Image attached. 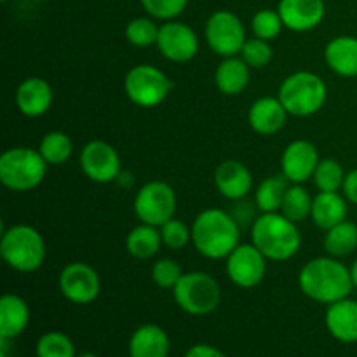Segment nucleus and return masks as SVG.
Listing matches in <instances>:
<instances>
[{
	"mask_svg": "<svg viewBox=\"0 0 357 357\" xmlns=\"http://www.w3.org/2000/svg\"><path fill=\"white\" fill-rule=\"evenodd\" d=\"M298 286L307 298L324 305L347 298L354 289L351 268L330 255L307 261L298 274Z\"/></svg>",
	"mask_w": 357,
	"mask_h": 357,
	"instance_id": "1",
	"label": "nucleus"
},
{
	"mask_svg": "<svg viewBox=\"0 0 357 357\" xmlns=\"http://www.w3.org/2000/svg\"><path fill=\"white\" fill-rule=\"evenodd\" d=\"M192 244L202 257L223 260L241 241V227L230 213L223 209H204L192 223Z\"/></svg>",
	"mask_w": 357,
	"mask_h": 357,
	"instance_id": "2",
	"label": "nucleus"
},
{
	"mask_svg": "<svg viewBox=\"0 0 357 357\" xmlns=\"http://www.w3.org/2000/svg\"><path fill=\"white\" fill-rule=\"evenodd\" d=\"M251 243L271 261H286L302 246L298 227L282 213H260L251 225Z\"/></svg>",
	"mask_w": 357,
	"mask_h": 357,
	"instance_id": "3",
	"label": "nucleus"
},
{
	"mask_svg": "<svg viewBox=\"0 0 357 357\" xmlns=\"http://www.w3.org/2000/svg\"><path fill=\"white\" fill-rule=\"evenodd\" d=\"M2 260L16 272H35L45 260V241L30 225H13L0 239Z\"/></svg>",
	"mask_w": 357,
	"mask_h": 357,
	"instance_id": "4",
	"label": "nucleus"
},
{
	"mask_svg": "<svg viewBox=\"0 0 357 357\" xmlns=\"http://www.w3.org/2000/svg\"><path fill=\"white\" fill-rule=\"evenodd\" d=\"M47 166L38 150L28 146L9 149L0 157V181L13 192L33 190L44 181Z\"/></svg>",
	"mask_w": 357,
	"mask_h": 357,
	"instance_id": "5",
	"label": "nucleus"
},
{
	"mask_svg": "<svg viewBox=\"0 0 357 357\" xmlns=\"http://www.w3.org/2000/svg\"><path fill=\"white\" fill-rule=\"evenodd\" d=\"M278 98L289 115L310 117L326 103L328 87L317 73L295 72L282 80Z\"/></svg>",
	"mask_w": 357,
	"mask_h": 357,
	"instance_id": "6",
	"label": "nucleus"
},
{
	"mask_svg": "<svg viewBox=\"0 0 357 357\" xmlns=\"http://www.w3.org/2000/svg\"><path fill=\"white\" fill-rule=\"evenodd\" d=\"M173 298L183 312L208 316L220 305L222 289L216 279L206 272H188L173 288Z\"/></svg>",
	"mask_w": 357,
	"mask_h": 357,
	"instance_id": "7",
	"label": "nucleus"
},
{
	"mask_svg": "<svg viewBox=\"0 0 357 357\" xmlns=\"http://www.w3.org/2000/svg\"><path fill=\"white\" fill-rule=\"evenodd\" d=\"M173 89V82L162 70L152 65L132 66L124 79V91L129 100L142 108H153L164 103Z\"/></svg>",
	"mask_w": 357,
	"mask_h": 357,
	"instance_id": "8",
	"label": "nucleus"
},
{
	"mask_svg": "<svg viewBox=\"0 0 357 357\" xmlns=\"http://www.w3.org/2000/svg\"><path fill=\"white\" fill-rule=\"evenodd\" d=\"M132 209L142 223L162 227L176 211V194L166 181H149L135 195Z\"/></svg>",
	"mask_w": 357,
	"mask_h": 357,
	"instance_id": "9",
	"label": "nucleus"
},
{
	"mask_svg": "<svg viewBox=\"0 0 357 357\" xmlns=\"http://www.w3.org/2000/svg\"><path fill=\"white\" fill-rule=\"evenodd\" d=\"M204 37L209 49L220 58L237 56L246 44V30L237 14L230 10H216L206 21Z\"/></svg>",
	"mask_w": 357,
	"mask_h": 357,
	"instance_id": "10",
	"label": "nucleus"
},
{
	"mask_svg": "<svg viewBox=\"0 0 357 357\" xmlns=\"http://www.w3.org/2000/svg\"><path fill=\"white\" fill-rule=\"evenodd\" d=\"M59 291L75 305H89L100 296L101 281L98 272L84 261H72L59 274Z\"/></svg>",
	"mask_w": 357,
	"mask_h": 357,
	"instance_id": "11",
	"label": "nucleus"
},
{
	"mask_svg": "<svg viewBox=\"0 0 357 357\" xmlns=\"http://www.w3.org/2000/svg\"><path fill=\"white\" fill-rule=\"evenodd\" d=\"M225 260L227 275L239 288L251 289L264 281L267 258L253 243L239 244Z\"/></svg>",
	"mask_w": 357,
	"mask_h": 357,
	"instance_id": "12",
	"label": "nucleus"
},
{
	"mask_svg": "<svg viewBox=\"0 0 357 357\" xmlns=\"http://www.w3.org/2000/svg\"><path fill=\"white\" fill-rule=\"evenodd\" d=\"M80 169L94 183L107 185L117 181L121 171V157L110 143L93 139L80 150Z\"/></svg>",
	"mask_w": 357,
	"mask_h": 357,
	"instance_id": "13",
	"label": "nucleus"
},
{
	"mask_svg": "<svg viewBox=\"0 0 357 357\" xmlns=\"http://www.w3.org/2000/svg\"><path fill=\"white\" fill-rule=\"evenodd\" d=\"M155 45L160 54L169 61L187 63L197 54L199 38L188 24L171 20L159 28Z\"/></svg>",
	"mask_w": 357,
	"mask_h": 357,
	"instance_id": "14",
	"label": "nucleus"
},
{
	"mask_svg": "<svg viewBox=\"0 0 357 357\" xmlns=\"http://www.w3.org/2000/svg\"><path fill=\"white\" fill-rule=\"evenodd\" d=\"M319 160V152L314 143L295 139L282 152L281 171L291 183L303 185L307 180H312Z\"/></svg>",
	"mask_w": 357,
	"mask_h": 357,
	"instance_id": "15",
	"label": "nucleus"
},
{
	"mask_svg": "<svg viewBox=\"0 0 357 357\" xmlns=\"http://www.w3.org/2000/svg\"><path fill=\"white\" fill-rule=\"evenodd\" d=\"M284 28L291 31H310L319 26L326 14L324 0H281L278 7Z\"/></svg>",
	"mask_w": 357,
	"mask_h": 357,
	"instance_id": "16",
	"label": "nucleus"
},
{
	"mask_svg": "<svg viewBox=\"0 0 357 357\" xmlns=\"http://www.w3.org/2000/svg\"><path fill=\"white\" fill-rule=\"evenodd\" d=\"M216 190L229 201H243L253 187V174L239 160H223L215 171Z\"/></svg>",
	"mask_w": 357,
	"mask_h": 357,
	"instance_id": "17",
	"label": "nucleus"
},
{
	"mask_svg": "<svg viewBox=\"0 0 357 357\" xmlns=\"http://www.w3.org/2000/svg\"><path fill=\"white\" fill-rule=\"evenodd\" d=\"M288 115V110L279 98L265 96L251 105L248 112V122L258 135L272 136L284 128Z\"/></svg>",
	"mask_w": 357,
	"mask_h": 357,
	"instance_id": "18",
	"label": "nucleus"
},
{
	"mask_svg": "<svg viewBox=\"0 0 357 357\" xmlns=\"http://www.w3.org/2000/svg\"><path fill=\"white\" fill-rule=\"evenodd\" d=\"M52 87L40 77H28L17 86L16 105L26 117H40L47 114L52 105Z\"/></svg>",
	"mask_w": 357,
	"mask_h": 357,
	"instance_id": "19",
	"label": "nucleus"
},
{
	"mask_svg": "<svg viewBox=\"0 0 357 357\" xmlns=\"http://www.w3.org/2000/svg\"><path fill=\"white\" fill-rule=\"evenodd\" d=\"M326 328L333 338L342 344L357 342V302L347 298L328 305Z\"/></svg>",
	"mask_w": 357,
	"mask_h": 357,
	"instance_id": "20",
	"label": "nucleus"
},
{
	"mask_svg": "<svg viewBox=\"0 0 357 357\" xmlns=\"http://www.w3.org/2000/svg\"><path fill=\"white\" fill-rule=\"evenodd\" d=\"M324 61L328 68L340 77H357V38L340 35L328 42L324 49Z\"/></svg>",
	"mask_w": 357,
	"mask_h": 357,
	"instance_id": "21",
	"label": "nucleus"
},
{
	"mask_svg": "<svg viewBox=\"0 0 357 357\" xmlns=\"http://www.w3.org/2000/svg\"><path fill=\"white\" fill-rule=\"evenodd\" d=\"M169 337L157 324H143L129 340V357H167Z\"/></svg>",
	"mask_w": 357,
	"mask_h": 357,
	"instance_id": "22",
	"label": "nucleus"
},
{
	"mask_svg": "<svg viewBox=\"0 0 357 357\" xmlns=\"http://www.w3.org/2000/svg\"><path fill=\"white\" fill-rule=\"evenodd\" d=\"M30 309L21 296L7 293L0 298V338L13 340L26 330Z\"/></svg>",
	"mask_w": 357,
	"mask_h": 357,
	"instance_id": "23",
	"label": "nucleus"
},
{
	"mask_svg": "<svg viewBox=\"0 0 357 357\" xmlns=\"http://www.w3.org/2000/svg\"><path fill=\"white\" fill-rule=\"evenodd\" d=\"M251 68L243 58L230 56L223 58L216 66L215 84L218 91L225 96H239L250 84Z\"/></svg>",
	"mask_w": 357,
	"mask_h": 357,
	"instance_id": "24",
	"label": "nucleus"
},
{
	"mask_svg": "<svg viewBox=\"0 0 357 357\" xmlns=\"http://www.w3.org/2000/svg\"><path fill=\"white\" fill-rule=\"evenodd\" d=\"M347 199L338 194V192H319L314 197L310 218L319 229L330 230L331 227L347 220Z\"/></svg>",
	"mask_w": 357,
	"mask_h": 357,
	"instance_id": "25",
	"label": "nucleus"
},
{
	"mask_svg": "<svg viewBox=\"0 0 357 357\" xmlns=\"http://www.w3.org/2000/svg\"><path fill=\"white\" fill-rule=\"evenodd\" d=\"M160 246L164 244L159 227L146 225V223H139L126 237V250L132 258H138V260L153 258L159 253Z\"/></svg>",
	"mask_w": 357,
	"mask_h": 357,
	"instance_id": "26",
	"label": "nucleus"
},
{
	"mask_svg": "<svg viewBox=\"0 0 357 357\" xmlns=\"http://www.w3.org/2000/svg\"><path fill=\"white\" fill-rule=\"evenodd\" d=\"M291 187V181L284 174H274L268 176L258 185L255 192V206L260 213H278L281 211L282 201L286 197V192Z\"/></svg>",
	"mask_w": 357,
	"mask_h": 357,
	"instance_id": "27",
	"label": "nucleus"
},
{
	"mask_svg": "<svg viewBox=\"0 0 357 357\" xmlns=\"http://www.w3.org/2000/svg\"><path fill=\"white\" fill-rule=\"evenodd\" d=\"M324 250L330 257L344 258L357 250V225L344 220L338 225L326 230L324 236Z\"/></svg>",
	"mask_w": 357,
	"mask_h": 357,
	"instance_id": "28",
	"label": "nucleus"
},
{
	"mask_svg": "<svg viewBox=\"0 0 357 357\" xmlns=\"http://www.w3.org/2000/svg\"><path fill=\"white\" fill-rule=\"evenodd\" d=\"M38 152L49 166H61L72 157L73 143L70 136L63 131H51L42 138Z\"/></svg>",
	"mask_w": 357,
	"mask_h": 357,
	"instance_id": "29",
	"label": "nucleus"
},
{
	"mask_svg": "<svg viewBox=\"0 0 357 357\" xmlns=\"http://www.w3.org/2000/svg\"><path fill=\"white\" fill-rule=\"evenodd\" d=\"M312 202L314 199L310 197L309 192L298 183H291V187L286 192V197L282 201L281 211L282 215L288 220H291L293 223H302L303 220H307L312 213Z\"/></svg>",
	"mask_w": 357,
	"mask_h": 357,
	"instance_id": "30",
	"label": "nucleus"
},
{
	"mask_svg": "<svg viewBox=\"0 0 357 357\" xmlns=\"http://www.w3.org/2000/svg\"><path fill=\"white\" fill-rule=\"evenodd\" d=\"M37 357H77L75 345L61 331H49L37 340L35 345Z\"/></svg>",
	"mask_w": 357,
	"mask_h": 357,
	"instance_id": "31",
	"label": "nucleus"
},
{
	"mask_svg": "<svg viewBox=\"0 0 357 357\" xmlns=\"http://www.w3.org/2000/svg\"><path fill=\"white\" fill-rule=\"evenodd\" d=\"M312 180L319 192H338L345 180L344 167L335 159H321Z\"/></svg>",
	"mask_w": 357,
	"mask_h": 357,
	"instance_id": "32",
	"label": "nucleus"
},
{
	"mask_svg": "<svg viewBox=\"0 0 357 357\" xmlns=\"http://www.w3.org/2000/svg\"><path fill=\"white\" fill-rule=\"evenodd\" d=\"M159 28L150 17H135L126 26V38L135 47H150L157 44Z\"/></svg>",
	"mask_w": 357,
	"mask_h": 357,
	"instance_id": "33",
	"label": "nucleus"
},
{
	"mask_svg": "<svg viewBox=\"0 0 357 357\" xmlns=\"http://www.w3.org/2000/svg\"><path fill=\"white\" fill-rule=\"evenodd\" d=\"M251 28H253L255 37L264 38V40H272V38H275L281 33L284 24H282V20L278 10L261 9L253 16Z\"/></svg>",
	"mask_w": 357,
	"mask_h": 357,
	"instance_id": "34",
	"label": "nucleus"
},
{
	"mask_svg": "<svg viewBox=\"0 0 357 357\" xmlns=\"http://www.w3.org/2000/svg\"><path fill=\"white\" fill-rule=\"evenodd\" d=\"M272 56H274V51H272L268 40L258 37L248 38L241 51V58L248 63L250 68H264L272 61Z\"/></svg>",
	"mask_w": 357,
	"mask_h": 357,
	"instance_id": "35",
	"label": "nucleus"
},
{
	"mask_svg": "<svg viewBox=\"0 0 357 357\" xmlns=\"http://www.w3.org/2000/svg\"><path fill=\"white\" fill-rule=\"evenodd\" d=\"M160 237H162V244L167 250H183L188 243L192 241V229H188L183 222L180 220L171 218L169 222L159 227Z\"/></svg>",
	"mask_w": 357,
	"mask_h": 357,
	"instance_id": "36",
	"label": "nucleus"
},
{
	"mask_svg": "<svg viewBox=\"0 0 357 357\" xmlns=\"http://www.w3.org/2000/svg\"><path fill=\"white\" fill-rule=\"evenodd\" d=\"M183 272L173 258H160L152 267V281L162 289H173L181 279Z\"/></svg>",
	"mask_w": 357,
	"mask_h": 357,
	"instance_id": "37",
	"label": "nucleus"
},
{
	"mask_svg": "<svg viewBox=\"0 0 357 357\" xmlns=\"http://www.w3.org/2000/svg\"><path fill=\"white\" fill-rule=\"evenodd\" d=\"M187 3L188 0H142L143 9L149 16L162 21H171L180 16Z\"/></svg>",
	"mask_w": 357,
	"mask_h": 357,
	"instance_id": "38",
	"label": "nucleus"
},
{
	"mask_svg": "<svg viewBox=\"0 0 357 357\" xmlns=\"http://www.w3.org/2000/svg\"><path fill=\"white\" fill-rule=\"evenodd\" d=\"M342 192H344V197L347 199L351 204L357 206V169L345 174L344 185H342Z\"/></svg>",
	"mask_w": 357,
	"mask_h": 357,
	"instance_id": "39",
	"label": "nucleus"
},
{
	"mask_svg": "<svg viewBox=\"0 0 357 357\" xmlns=\"http://www.w3.org/2000/svg\"><path fill=\"white\" fill-rule=\"evenodd\" d=\"M185 357H225V354L222 351H218L216 347H213V345L199 344L188 349Z\"/></svg>",
	"mask_w": 357,
	"mask_h": 357,
	"instance_id": "40",
	"label": "nucleus"
},
{
	"mask_svg": "<svg viewBox=\"0 0 357 357\" xmlns=\"http://www.w3.org/2000/svg\"><path fill=\"white\" fill-rule=\"evenodd\" d=\"M351 278H352V284L357 289V258L354 260V264L351 265Z\"/></svg>",
	"mask_w": 357,
	"mask_h": 357,
	"instance_id": "41",
	"label": "nucleus"
},
{
	"mask_svg": "<svg viewBox=\"0 0 357 357\" xmlns=\"http://www.w3.org/2000/svg\"><path fill=\"white\" fill-rule=\"evenodd\" d=\"M77 357H98V356L93 354V352H84V354H79Z\"/></svg>",
	"mask_w": 357,
	"mask_h": 357,
	"instance_id": "42",
	"label": "nucleus"
},
{
	"mask_svg": "<svg viewBox=\"0 0 357 357\" xmlns=\"http://www.w3.org/2000/svg\"><path fill=\"white\" fill-rule=\"evenodd\" d=\"M38 2H49V0H38Z\"/></svg>",
	"mask_w": 357,
	"mask_h": 357,
	"instance_id": "43",
	"label": "nucleus"
}]
</instances>
